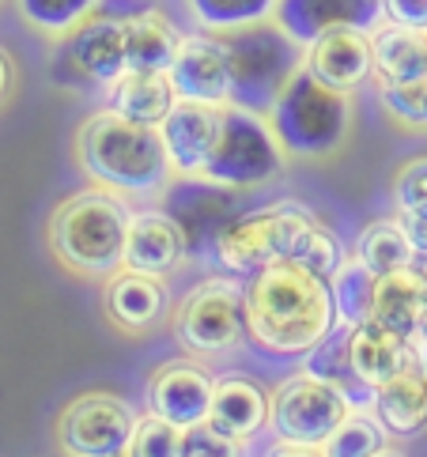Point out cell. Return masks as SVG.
<instances>
[{
  "instance_id": "obj_1",
  "label": "cell",
  "mask_w": 427,
  "mask_h": 457,
  "mask_svg": "<svg viewBox=\"0 0 427 457\" xmlns=\"http://www.w3.org/2000/svg\"><path fill=\"white\" fill-rule=\"evenodd\" d=\"M340 325L333 284L299 261H272L246 280V340L269 359H306Z\"/></svg>"
},
{
  "instance_id": "obj_2",
  "label": "cell",
  "mask_w": 427,
  "mask_h": 457,
  "mask_svg": "<svg viewBox=\"0 0 427 457\" xmlns=\"http://www.w3.org/2000/svg\"><path fill=\"white\" fill-rule=\"evenodd\" d=\"M76 159L95 186L125 197H163L171 178H178L159 129L129 121L113 110H98L80 125Z\"/></svg>"
},
{
  "instance_id": "obj_3",
  "label": "cell",
  "mask_w": 427,
  "mask_h": 457,
  "mask_svg": "<svg viewBox=\"0 0 427 457\" xmlns=\"http://www.w3.org/2000/svg\"><path fill=\"white\" fill-rule=\"evenodd\" d=\"M129 220H133V208H129L125 193L91 186L61 201L49 216V250L69 272L84 276V280H106L125 269Z\"/></svg>"
},
{
  "instance_id": "obj_4",
  "label": "cell",
  "mask_w": 427,
  "mask_h": 457,
  "mask_svg": "<svg viewBox=\"0 0 427 457\" xmlns=\"http://www.w3.org/2000/svg\"><path fill=\"white\" fill-rule=\"evenodd\" d=\"M227 64H231V106L265 113L276 106L291 76L306 64V46L295 42L276 20L227 30Z\"/></svg>"
},
{
  "instance_id": "obj_5",
  "label": "cell",
  "mask_w": 427,
  "mask_h": 457,
  "mask_svg": "<svg viewBox=\"0 0 427 457\" xmlns=\"http://www.w3.org/2000/svg\"><path fill=\"white\" fill-rule=\"evenodd\" d=\"M269 125L291 159H325L344 148L352 129L348 91L325 87L318 76L299 69L269 110Z\"/></svg>"
},
{
  "instance_id": "obj_6",
  "label": "cell",
  "mask_w": 427,
  "mask_h": 457,
  "mask_svg": "<svg viewBox=\"0 0 427 457\" xmlns=\"http://www.w3.org/2000/svg\"><path fill=\"white\" fill-rule=\"evenodd\" d=\"M280 174H284V148L276 140L269 118L227 103L205 178L246 193V189H261L276 182Z\"/></svg>"
},
{
  "instance_id": "obj_7",
  "label": "cell",
  "mask_w": 427,
  "mask_h": 457,
  "mask_svg": "<svg viewBox=\"0 0 427 457\" xmlns=\"http://www.w3.org/2000/svg\"><path fill=\"white\" fill-rule=\"evenodd\" d=\"M352 412V404L340 397L325 378L310 370L291 374L272 394V420L269 431L280 453H325L330 435L340 428V420Z\"/></svg>"
},
{
  "instance_id": "obj_8",
  "label": "cell",
  "mask_w": 427,
  "mask_h": 457,
  "mask_svg": "<svg viewBox=\"0 0 427 457\" xmlns=\"http://www.w3.org/2000/svg\"><path fill=\"white\" fill-rule=\"evenodd\" d=\"M174 337L189 355H220L246 340V280L212 276L174 310Z\"/></svg>"
},
{
  "instance_id": "obj_9",
  "label": "cell",
  "mask_w": 427,
  "mask_h": 457,
  "mask_svg": "<svg viewBox=\"0 0 427 457\" xmlns=\"http://www.w3.org/2000/svg\"><path fill=\"white\" fill-rule=\"evenodd\" d=\"M303 216V204H276V208H254L239 212V216L223 227L212 242L208 261L227 276L250 280L254 272H261L272 261H284L291 253L295 223Z\"/></svg>"
},
{
  "instance_id": "obj_10",
  "label": "cell",
  "mask_w": 427,
  "mask_h": 457,
  "mask_svg": "<svg viewBox=\"0 0 427 457\" xmlns=\"http://www.w3.org/2000/svg\"><path fill=\"white\" fill-rule=\"evenodd\" d=\"M239 193L242 189L220 186L205 174H178V182L163 189V197H167L163 208H167L178 220V227L186 231L189 261H208L216 235L242 212Z\"/></svg>"
},
{
  "instance_id": "obj_11",
  "label": "cell",
  "mask_w": 427,
  "mask_h": 457,
  "mask_svg": "<svg viewBox=\"0 0 427 457\" xmlns=\"http://www.w3.org/2000/svg\"><path fill=\"white\" fill-rule=\"evenodd\" d=\"M137 412L113 394H84L61 412L57 443L72 457H118L129 453Z\"/></svg>"
},
{
  "instance_id": "obj_12",
  "label": "cell",
  "mask_w": 427,
  "mask_h": 457,
  "mask_svg": "<svg viewBox=\"0 0 427 457\" xmlns=\"http://www.w3.org/2000/svg\"><path fill=\"white\" fill-rule=\"evenodd\" d=\"M167 76L178 99L227 106L231 103V64H227L223 35H216V30L182 35V46H178V57Z\"/></svg>"
},
{
  "instance_id": "obj_13",
  "label": "cell",
  "mask_w": 427,
  "mask_h": 457,
  "mask_svg": "<svg viewBox=\"0 0 427 457\" xmlns=\"http://www.w3.org/2000/svg\"><path fill=\"white\" fill-rule=\"evenodd\" d=\"M61 54L64 64L80 76L91 79L98 87H110L121 72H129V57H125V20L118 15H91L76 30L61 38Z\"/></svg>"
},
{
  "instance_id": "obj_14",
  "label": "cell",
  "mask_w": 427,
  "mask_h": 457,
  "mask_svg": "<svg viewBox=\"0 0 427 457\" xmlns=\"http://www.w3.org/2000/svg\"><path fill=\"white\" fill-rule=\"evenodd\" d=\"M310 76H318L325 87L337 91H356L374 79V42L371 30L364 27H337L325 30L318 42L306 46V64Z\"/></svg>"
},
{
  "instance_id": "obj_15",
  "label": "cell",
  "mask_w": 427,
  "mask_h": 457,
  "mask_svg": "<svg viewBox=\"0 0 427 457\" xmlns=\"http://www.w3.org/2000/svg\"><path fill=\"white\" fill-rule=\"evenodd\" d=\"M103 310H106V318L118 325L121 333L159 329V325L167 321V314H171L167 276L137 272V269H118L113 276H106Z\"/></svg>"
},
{
  "instance_id": "obj_16",
  "label": "cell",
  "mask_w": 427,
  "mask_h": 457,
  "mask_svg": "<svg viewBox=\"0 0 427 457\" xmlns=\"http://www.w3.org/2000/svg\"><path fill=\"white\" fill-rule=\"evenodd\" d=\"M220 118H223V106H212V103L178 99L171 106V113L159 125V137L174 174H205L208 155L220 137Z\"/></svg>"
},
{
  "instance_id": "obj_17",
  "label": "cell",
  "mask_w": 427,
  "mask_h": 457,
  "mask_svg": "<svg viewBox=\"0 0 427 457\" xmlns=\"http://www.w3.org/2000/svg\"><path fill=\"white\" fill-rule=\"evenodd\" d=\"M189 261L186 231L167 208H140L129 220V242H125V269L171 276Z\"/></svg>"
},
{
  "instance_id": "obj_18",
  "label": "cell",
  "mask_w": 427,
  "mask_h": 457,
  "mask_svg": "<svg viewBox=\"0 0 427 457\" xmlns=\"http://www.w3.org/2000/svg\"><path fill=\"white\" fill-rule=\"evenodd\" d=\"M272 20L280 23L295 42H318L325 30L337 27H364L374 30L382 15V0H276Z\"/></svg>"
},
{
  "instance_id": "obj_19",
  "label": "cell",
  "mask_w": 427,
  "mask_h": 457,
  "mask_svg": "<svg viewBox=\"0 0 427 457\" xmlns=\"http://www.w3.org/2000/svg\"><path fill=\"white\" fill-rule=\"evenodd\" d=\"M212 394H216V378H212L205 367L178 359V363L163 367L152 378V386H147V408L189 431L208 420Z\"/></svg>"
},
{
  "instance_id": "obj_20",
  "label": "cell",
  "mask_w": 427,
  "mask_h": 457,
  "mask_svg": "<svg viewBox=\"0 0 427 457\" xmlns=\"http://www.w3.org/2000/svg\"><path fill=\"white\" fill-rule=\"evenodd\" d=\"M269 420H272V397L257 378H246V374H223V378H216L208 423L220 435L235 438V443H254L269 428Z\"/></svg>"
},
{
  "instance_id": "obj_21",
  "label": "cell",
  "mask_w": 427,
  "mask_h": 457,
  "mask_svg": "<svg viewBox=\"0 0 427 457\" xmlns=\"http://www.w3.org/2000/svg\"><path fill=\"white\" fill-rule=\"evenodd\" d=\"M374 318L413 345V337L420 333V321L427 318V265L423 261H408V265L379 276Z\"/></svg>"
},
{
  "instance_id": "obj_22",
  "label": "cell",
  "mask_w": 427,
  "mask_h": 457,
  "mask_svg": "<svg viewBox=\"0 0 427 457\" xmlns=\"http://www.w3.org/2000/svg\"><path fill=\"white\" fill-rule=\"evenodd\" d=\"M348 355L356 374L374 389L389 382L393 374H401L405 367H413V345L393 333L389 325H382L379 318L348 325Z\"/></svg>"
},
{
  "instance_id": "obj_23",
  "label": "cell",
  "mask_w": 427,
  "mask_h": 457,
  "mask_svg": "<svg viewBox=\"0 0 427 457\" xmlns=\"http://www.w3.org/2000/svg\"><path fill=\"white\" fill-rule=\"evenodd\" d=\"M371 408L398 443L420 438L427 431V378H423V370L413 363L401 374H393L389 382H382L379 389H374Z\"/></svg>"
},
{
  "instance_id": "obj_24",
  "label": "cell",
  "mask_w": 427,
  "mask_h": 457,
  "mask_svg": "<svg viewBox=\"0 0 427 457\" xmlns=\"http://www.w3.org/2000/svg\"><path fill=\"white\" fill-rule=\"evenodd\" d=\"M174 103H178V91H174L167 72L129 69L106 87V110L121 113V118H129V121L152 125V129L163 125V118L171 113Z\"/></svg>"
},
{
  "instance_id": "obj_25",
  "label": "cell",
  "mask_w": 427,
  "mask_h": 457,
  "mask_svg": "<svg viewBox=\"0 0 427 457\" xmlns=\"http://www.w3.org/2000/svg\"><path fill=\"white\" fill-rule=\"evenodd\" d=\"M371 42H374V79L379 84L427 79V30L386 23L371 30Z\"/></svg>"
},
{
  "instance_id": "obj_26",
  "label": "cell",
  "mask_w": 427,
  "mask_h": 457,
  "mask_svg": "<svg viewBox=\"0 0 427 457\" xmlns=\"http://www.w3.org/2000/svg\"><path fill=\"white\" fill-rule=\"evenodd\" d=\"M182 35L174 30V23L163 12L147 8L125 20V57L129 69L140 72H171V64L178 57Z\"/></svg>"
},
{
  "instance_id": "obj_27",
  "label": "cell",
  "mask_w": 427,
  "mask_h": 457,
  "mask_svg": "<svg viewBox=\"0 0 427 457\" xmlns=\"http://www.w3.org/2000/svg\"><path fill=\"white\" fill-rule=\"evenodd\" d=\"M303 370L318 374V378H325L333 389H340V397L348 401L352 408H371L374 404V386H367L356 374V367H352V355H348V325H337V329L325 337L314 352H306Z\"/></svg>"
},
{
  "instance_id": "obj_28",
  "label": "cell",
  "mask_w": 427,
  "mask_h": 457,
  "mask_svg": "<svg viewBox=\"0 0 427 457\" xmlns=\"http://www.w3.org/2000/svg\"><path fill=\"white\" fill-rule=\"evenodd\" d=\"M333 303L340 325H359L374 318V291H379V276H374L364 257H344V265L333 272Z\"/></svg>"
},
{
  "instance_id": "obj_29",
  "label": "cell",
  "mask_w": 427,
  "mask_h": 457,
  "mask_svg": "<svg viewBox=\"0 0 427 457\" xmlns=\"http://www.w3.org/2000/svg\"><path fill=\"white\" fill-rule=\"evenodd\" d=\"M344 257H348V253H344L340 238L303 208L299 223H295V238H291L288 261H299V265H306L310 272H318V276H325V280H333V272L344 265Z\"/></svg>"
},
{
  "instance_id": "obj_30",
  "label": "cell",
  "mask_w": 427,
  "mask_h": 457,
  "mask_svg": "<svg viewBox=\"0 0 427 457\" xmlns=\"http://www.w3.org/2000/svg\"><path fill=\"white\" fill-rule=\"evenodd\" d=\"M389 431L382 428V420L374 416V408H352L340 420V428L330 435L325 453L333 457H379L389 453Z\"/></svg>"
},
{
  "instance_id": "obj_31",
  "label": "cell",
  "mask_w": 427,
  "mask_h": 457,
  "mask_svg": "<svg viewBox=\"0 0 427 457\" xmlns=\"http://www.w3.org/2000/svg\"><path fill=\"white\" fill-rule=\"evenodd\" d=\"M186 8L201 30L227 35V30L250 27L257 20H272L276 0H186Z\"/></svg>"
},
{
  "instance_id": "obj_32",
  "label": "cell",
  "mask_w": 427,
  "mask_h": 457,
  "mask_svg": "<svg viewBox=\"0 0 427 457\" xmlns=\"http://www.w3.org/2000/svg\"><path fill=\"white\" fill-rule=\"evenodd\" d=\"M356 257H364V265H367L374 276H386V272H393V269L408 265V261H416V253H413V246H408V238H405V231H401L398 216L371 223L367 231L359 235Z\"/></svg>"
},
{
  "instance_id": "obj_33",
  "label": "cell",
  "mask_w": 427,
  "mask_h": 457,
  "mask_svg": "<svg viewBox=\"0 0 427 457\" xmlns=\"http://www.w3.org/2000/svg\"><path fill=\"white\" fill-rule=\"evenodd\" d=\"M15 4H20V15L35 30L54 35V38H64L84 20H91L98 0H15Z\"/></svg>"
},
{
  "instance_id": "obj_34",
  "label": "cell",
  "mask_w": 427,
  "mask_h": 457,
  "mask_svg": "<svg viewBox=\"0 0 427 457\" xmlns=\"http://www.w3.org/2000/svg\"><path fill=\"white\" fill-rule=\"evenodd\" d=\"M182 446H186V428L163 420L159 412H147L133 428L129 457H182Z\"/></svg>"
},
{
  "instance_id": "obj_35",
  "label": "cell",
  "mask_w": 427,
  "mask_h": 457,
  "mask_svg": "<svg viewBox=\"0 0 427 457\" xmlns=\"http://www.w3.org/2000/svg\"><path fill=\"white\" fill-rule=\"evenodd\" d=\"M382 110L398 125L427 133V79H408V84H379Z\"/></svg>"
},
{
  "instance_id": "obj_36",
  "label": "cell",
  "mask_w": 427,
  "mask_h": 457,
  "mask_svg": "<svg viewBox=\"0 0 427 457\" xmlns=\"http://www.w3.org/2000/svg\"><path fill=\"white\" fill-rule=\"evenodd\" d=\"M235 453H246V443H235V438L220 435L208 420L186 431L182 457H235Z\"/></svg>"
},
{
  "instance_id": "obj_37",
  "label": "cell",
  "mask_w": 427,
  "mask_h": 457,
  "mask_svg": "<svg viewBox=\"0 0 427 457\" xmlns=\"http://www.w3.org/2000/svg\"><path fill=\"white\" fill-rule=\"evenodd\" d=\"M393 201L398 208H420L427 204V155L408 159L393 178Z\"/></svg>"
},
{
  "instance_id": "obj_38",
  "label": "cell",
  "mask_w": 427,
  "mask_h": 457,
  "mask_svg": "<svg viewBox=\"0 0 427 457\" xmlns=\"http://www.w3.org/2000/svg\"><path fill=\"white\" fill-rule=\"evenodd\" d=\"M398 223H401V231L408 238V246H413L416 261L427 257V204L420 208H398Z\"/></svg>"
},
{
  "instance_id": "obj_39",
  "label": "cell",
  "mask_w": 427,
  "mask_h": 457,
  "mask_svg": "<svg viewBox=\"0 0 427 457\" xmlns=\"http://www.w3.org/2000/svg\"><path fill=\"white\" fill-rule=\"evenodd\" d=\"M382 15L389 23L427 30V0H382Z\"/></svg>"
},
{
  "instance_id": "obj_40",
  "label": "cell",
  "mask_w": 427,
  "mask_h": 457,
  "mask_svg": "<svg viewBox=\"0 0 427 457\" xmlns=\"http://www.w3.org/2000/svg\"><path fill=\"white\" fill-rule=\"evenodd\" d=\"M12 87H15V64H12V57L4 54V46H0V106L8 103Z\"/></svg>"
},
{
  "instance_id": "obj_41",
  "label": "cell",
  "mask_w": 427,
  "mask_h": 457,
  "mask_svg": "<svg viewBox=\"0 0 427 457\" xmlns=\"http://www.w3.org/2000/svg\"><path fill=\"white\" fill-rule=\"evenodd\" d=\"M413 363L423 370V378H427V345H413Z\"/></svg>"
},
{
  "instance_id": "obj_42",
  "label": "cell",
  "mask_w": 427,
  "mask_h": 457,
  "mask_svg": "<svg viewBox=\"0 0 427 457\" xmlns=\"http://www.w3.org/2000/svg\"><path fill=\"white\" fill-rule=\"evenodd\" d=\"M413 345H427V318L420 321V333L413 337Z\"/></svg>"
},
{
  "instance_id": "obj_43",
  "label": "cell",
  "mask_w": 427,
  "mask_h": 457,
  "mask_svg": "<svg viewBox=\"0 0 427 457\" xmlns=\"http://www.w3.org/2000/svg\"><path fill=\"white\" fill-rule=\"evenodd\" d=\"M423 265H427V257H423Z\"/></svg>"
}]
</instances>
